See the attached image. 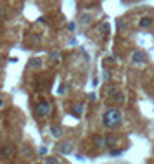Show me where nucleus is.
<instances>
[{"label": "nucleus", "mask_w": 154, "mask_h": 164, "mask_svg": "<svg viewBox=\"0 0 154 164\" xmlns=\"http://www.w3.org/2000/svg\"><path fill=\"white\" fill-rule=\"evenodd\" d=\"M102 121L107 128H119L121 126V112L116 109H109V111H106Z\"/></svg>", "instance_id": "f257e3e1"}, {"label": "nucleus", "mask_w": 154, "mask_h": 164, "mask_svg": "<svg viewBox=\"0 0 154 164\" xmlns=\"http://www.w3.org/2000/svg\"><path fill=\"white\" fill-rule=\"evenodd\" d=\"M80 21H81V24H88V23H90V16H88V14H83Z\"/></svg>", "instance_id": "9b49d317"}, {"label": "nucleus", "mask_w": 154, "mask_h": 164, "mask_svg": "<svg viewBox=\"0 0 154 164\" xmlns=\"http://www.w3.org/2000/svg\"><path fill=\"white\" fill-rule=\"evenodd\" d=\"M119 154H121V150H113V152H111V155H114V157H118Z\"/></svg>", "instance_id": "ddd939ff"}, {"label": "nucleus", "mask_w": 154, "mask_h": 164, "mask_svg": "<svg viewBox=\"0 0 154 164\" xmlns=\"http://www.w3.org/2000/svg\"><path fill=\"white\" fill-rule=\"evenodd\" d=\"M83 112V104H80V105H76L75 107V116H80Z\"/></svg>", "instance_id": "9d476101"}, {"label": "nucleus", "mask_w": 154, "mask_h": 164, "mask_svg": "<svg viewBox=\"0 0 154 164\" xmlns=\"http://www.w3.org/2000/svg\"><path fill=\"white\" fill-rule=\"evenodd\" d=\"M151 24H152V17H149V16L140 17V21H139V26H140V28H149Z\"/></svg>", "instance_id": "423d86ee"}, {"label": "nucleus", "mask_w": 154, "mask_h": 164, "mask_svg": "<svg viewBox=\"0 0 154 164\" xmlns=\"http://www.w3.org/2000/svg\"><path fill=\"white\" fill-rule=\"evenodd\" d=\"M107 93H109L111 97H113V99H114L118 104H123V102H125V97H123V93H121V92H119L118 88H114V86H111L109 90H107Z\"/></svg>", "instance_id": "7ed1b4c3"}, {"label": "nucleus", "mask_w": 154, "mask_h": 164, "mask_svg": "<svg viewBox=\"0 0 154 164\" xmlns=\"http://www.w3.org/2000/svg\"><path fill=\"white\" fill-rule=\"evenodd\" d=\"M132 62H133V64H144V62H145V55L142 54V52H133Z\"/></svg>", "instance_id": "39448f33"}, {"label": "nucleus", "mask_w": 154, "mask_h": 164, "mask_svg": "<svg viewBox=\"0 0 154 164\" xmlns=\"http://www.w3.org/2000/svg\"><path fill=\"white\" fill-rule=\"evenodd\" d=\"M59 150H61L62 154H69V152L73 150V147H71V143L64 142V143H61V147H59Z\"/></svg>", "instance_id": "6e6552de"}, {"label": "nucleus", "mask_w": 154, "mask_h": 164, "mask_svg": "<svg viewBox=\"0 0 154 164\" xmlns=\"http://www.w3.org/2000/svg\"><path fill=\"white\" fill-rule=\"evenodd\" d=\"M50 133H52L56 138H59V137H61V129H59V126H54V128L50 129Z\"/></svg>", "instance_id": "1a4fd4ad"}, {"label": "nucleus", "mask_w": 154, "mask_h": 164, "mask_svg": "<svg viewBox=\"0 0 154 164\" xmlns=\"http://www.w3.org/2000/svg\"><path fill=\"white\" fill-rule=\"evenodd\" d=\"M104 143H106V140H104V138H101V137L95 140V145L97 147H104Z\"/></svg>", "instance_id": "f8f14e48"}, {"label": "nucleus", "mask_w": 154, "mask_h": 164, "mask_svg": "<svg viewBox=\"0 0 154 164\" xmlns=\"http://www.w3.org/2000/svg\"><path fill=\"white\" fill-rule=\"evenodd\" d=\"M14 154V147L10 143H5V145L0 147V155H4V157H10Z\"/></svg>", "instance_id": "20e7f679"}, {"label": "nucleus", "mask_w": 154, "mask_h": 164, "mask_svg": "<svg viewBox=\"0 0 154 164\" xmlns=\"http://www.w3.org/2000/svg\"><path fill=\"white\" fill-rule=\"evenodd\" d=\"M28 68H31V69H40V68H42V59H38V57L31 59L30 64H28Z\"/></svg>", "instance_id": "0eeeda50"}, {"label": "nucleus", "mask_w": 154, "mask_h": 164, "mask_svg": "<svg viewBox=\"0 0 154 164\" xmlns=\"http://www.w3.org/2000/svg\"><path fill=\"white\" fill-rule=\"evenodd\" d=\"M50 111H52V104L47 102V100H42V102H40L38 105H36V109H35L36 116H40V117L48 116V114H50Z\"/></svg>", "instance_id": "f03ea898"}, {"label": "nucleus", "mask_w": 154, "mask_h": 164, "mask_svg": "<svg viewBox=\"0 0 154 164\" xmlns=\"http://www.w3.org/2000/svg\"><path fill=\"white\" fill-rule=\"evenodd\" d=\"M68 30L73 31V30H75V24H73V23H69V24H68Z\"/></svg>", "instance_id": "4468645a"}]
</instances>
